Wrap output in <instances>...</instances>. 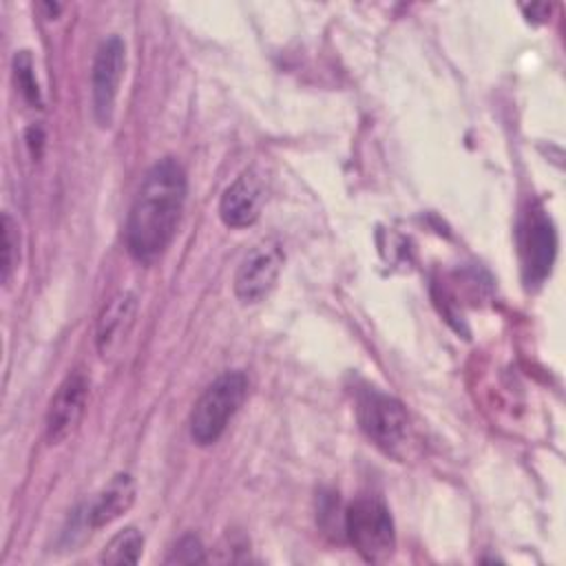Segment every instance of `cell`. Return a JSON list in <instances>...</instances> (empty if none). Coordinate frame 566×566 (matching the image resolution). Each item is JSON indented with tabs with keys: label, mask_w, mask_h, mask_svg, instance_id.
Listing matches in <instances>:
<instances>
[{
	"label": "cell",
	"mask_w": 566,
	"mask_h": 566,
	"mask_svg": "<svg viewBox=\"0 0 566 566\" xmlns=\"http://www.w3.org/2000/svg\"><path fill=\"white\" fill-rule=\"evenodd\" d=\"M186 192V172L175 157H164L146 170L124 228V241L133 259L150 263L170 245Z\"/></svg>",
	"instance_id": "cell-1"
},
{
	"label": "cell",
	"mask_w": 566,
	"mask_h": 566,
	"mask_svg": "<svg viewBox=\"0 0 566 566\" xmlns=\"http://www.w3.org/2000/svg\"><path fill=\"white\" fill-rule=\"evenodd\" d=\"M356 416L365 436L387 455L405 460L413 447V429L405 407L374 389L367 387L356 396Z\"/></svg>",
	"instance_id": "cell-2"
},
{
	"label": "cell",
	"mask_w": 566,
	"mask_h": 566,
	"mask_svg": "<svg viewBox=\"0 0 566 566\" xmlns=\"http://www.w3.org/2000/svg\"><path fill=\"white\" fill-rule=\"evenodd\" d=\"M245 394H248V380L241 371H226L217 376L192 407V413H190L192 442L199 447L214 444L223 436L228 422L234 418L239 407L243 405Z\"/></svg>",
	"instance_id": "cell-3"
},
{
	"label": "cell",
	"mask_w": 566,
	"mask_h": 566,
	"mask_svg": "<svg viewBox=\"0 0 566 566\" xmlns=\"http://www.w3.org/2000/svg\"><path fill=\"white\" fill-rule=\"evenodd\" d=\"M343 528L349 544L367 562H385L396 546L394 520L387 506L374 497L354 500L343 517Z\"/></svg>",
	"instance_id": "cell-4"
},
{
	"label": "cell",
	"mask_w": 566,
	"mask_h": 566,
	"mask_svg": "<svg viewBox=\"0 0 566 566\" xmlns=\"http://www.w3.org/2000/svg\"><path fill=\"white\" fill-rule=\"evenodd\" d=\"M283 265V250L276 239L259 241L239 263L234 294L243 303H259L274 287Z\"/></svg>",
	"instance_id": "cell-5"
},
{
	"label": "cell",
	"mask_w": 566,
	"mask_h": 566,
	"mask_svg": "<svg viewBox=\"0 0 566 566\" xmlns=\"http://www.w3.org/2000/svg\"><path fill=\"white\" fill-rule=\"evenodd\" d=\"M126 46L122 38H106L93 60L91 88H93V113L99 126H111L115 113V99L119 91V82L124 75Z\"/></svg>",
	"instance_id": "cell-6"
},
{
	"label": "cell",
	"mask_w": 566,
	"mask_h": 566,
	"mask_svg": "<svg viewBox=\"0 0 566 566\" xmlns=\"http://www.w3.org/2000/svg\"><path fill=\"white\" fill-rule=\"evenodd\" d=\"M86 398H88V382L84 374L71 371L53 394L49 409H46V420H44V436L51 447L62 444L69 440L75 429L82 422L84 409H86Z\"/></svg>",
	"instance_id": "cell-7"
},
{
	"label": "cell",
	"mask_w": 566,
	"mask_h": 566,
	"mask_svg": "<svg viewBox=\"0 0 566 566\" xmlns=\"http://www.w3.org/2000/svg\"><path fill=\"white\" fill-rule=\"evenodd\" d=\"M522 263L524 276L528 283H542L555 261L557 252V234L551 217L542 208L528 210L522 226Z\"/></svg>",
	"instance_id": "cell-8"
},
{
	"label": "cell",
	"mask_w": 566,
	"mask_h": 566,
	"mask_svg": "<svg viewBox=\"0 0 566 566\" xmlns=\"http://www.w3.org/2000/svg\"><path fill=\"white\" fill-rule=\"evenodd\" d=\"M265 201V181L259 172H241L221 195L219 217L228 228H248L252 226Z\"/></svg>",
	"instance_id": "cell-9"
},
{
	"label": "cell",
	"mask_w": 566,
	"mask_h": 566,
	"mask_svg": "<svg viewBox=\"0 0 566 566\" xmlns=\"http://www.w3.org/2000/svg\"><path fill=\"white\" fill-rule=\"evenodd\" d=\"M135 316H137V296L133 292H119L102 307L97 318V329H95V343L104 360L122 352L135 325Z\"/></svg>",
	"instance_id": "cell-10"
},
{
	"label": "cell",
	"mask_w": 566,
	"mask_h": 566,
	"mask_svg": "<svg viewBox=\"0 0 566 566\" xmlns=\"http://www.w3.org/2000/svg\"><path fill=\"white\" fill-rule=\"evenodd\" d=\"M135 480L130 473H117L108 480V484L97 493L88 509V526L91 528H102L117 517H122L135 502Z\"/></svg>",
	"instance_id": "cell-11"
},
{
	"label": "cell",
	"mask_w": 566,
	"mask_h": 566,
	"mask_svg": "<svg viewBox=\"0 0 566 566\" xmlns=\"http://www.w3.org/2000/svg\"><path fill=\"white\" fill-rule=\"evenodd\" d=\"M144 551V535L135 528V526H126L122 531H117L108 544L104 546L99 562L104 564H137Z\"/></svg>",
	"instance_id": "cell-12"
},
{
	"label": "cell",
	"mask_w": 566,
	"mask_h": 566,
	"mask_svg": "<svg viewBox=\"0 0 566 566\" xmlns=\"http://www.w3.org/2000/svg\"><path fill=\"white\" fill-rule=\"evenodd\" d=\"M20 259V232L9 212L2 214V283H9Z\"/></svg>",
	"instance_id": "cell-13"
},
{
	"label": "cell",
	"mask_w": 566,
	"mask_h": 566,
	"mask_svg": "<svg viewBox=\"0 0 566 566\" xmlns=\"http://www.w3.org/2000/svg\"><path fill=\"white\" fill-rule=\"evenodd\" d=\"M13 77H15V86L20 88L22 97L33 104V106H40L42 99H40V88H38V82H35V75H33V62H31V55L27 51H20L15 57H13Z\"/></svg>",
	"instance_id": "cell-14"
},
{
	"label": "cell",
	"mask_w": 566,
	"mask_h": 566,
	"mask_svg": "<svg viewBox=\"0 0 566 566\" xmlns=\"http://www.w3.org/2000/svg\"><path fill=\"white\" fill-rule=\"evenodd\" d=\"M203 559H206V555H203V546H201L199 537L186 535L170 548L166 564H199Z\"/></svg>",
	"instance_id": "cell-15"
}]
</instances>
